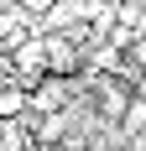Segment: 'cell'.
Returning <instances> with one entry per match:
<instances>
[{
    "mask_svg": "<svg viewBox=\"0 0 146 151\" xmlns=\"http://www.w3.org/2000/svg\"><path fill=\"white\" fill-rule=\"evenodd\" d=\"M21 5H31V11H47V5H52V0H21Z\"/></svg>",
    "mask_w": 146,
    "mask_h": 151,
    "instance_id": "cell-4",
    "label": "cell"
},
{
    "mask_svg": "<svg viewBox=\"0 0 146 151\" xmlns=\"http://www.w3.org/2000/svg\"><path fill=\"white\" fill-rule=\"evenodd\" d=\"M0 115H26V94L21 89H0Z\"/></svg>",
    "mask_w": 146,
    "mask_h": 151,
    "instance_id": "cell-3",
    "label": "cell"
},
{
    "mask_svg": "<svg viewBox=\"0 0 146 151\" xmlns=\"http://www.w3.org/2000/svg\"><path fill=\"white\" fill-rule=\"evenodd\" d=\"M42 58H47V73H73L78 68V47H73L68 31H58V37L42 42Z\"/></svg>",
    "mask_w": 146,
    "mask_h": 151,
    "instance_id": "cell-1",
    "label": "cell"
},
{
    "mask_svg": "<svg viewBox=\"0 0 146 151\" xmlns=\"http://www.w3.org/2000/svg\"><path fill=\"white\" fill-rule=\"evenodd\" d=\"M120 130H125L131 141H146V94H136V99H131V109L120 115Z\"/></svg>",
    "mask_w": 146,
    "mask_h": 151,
    "instance_id": "cell-2",
    "label": "cell"
},
{
    "mask_svg": "<svg viewBox=\"0 0 146 151\" xmlns=\"http://www.w3.org/2000/svg\"><path fill=\"white\" fill-rule=\"evenodd\" d=\"M52 151H68V146H52Z\"/></svg>",
    "mask_w": 146,
    "mask_h": 151,
    "instance_id": "cell-6",
    "label": "cell"
},
{
    "mask_svg": "<svg viewBox=\"0 0 146 151\" xmlns=\"http://www.w3.org/2000/svg\"><path fill=\"white\" fill-rule=\"evenodd\" d=\"M136 94H146V73H141V78H136Z\"/></svg>",
    "mask_w": 146,
    "mask_h": 151,
    "instance_id": "cell-5",
    "label": "cell"
}]
</instances>
